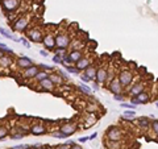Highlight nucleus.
<instances>
[{"label":"nucleus","mask_w":158,"mask_h":149,"mask_svg":"<svg viewBox=\"0 0 158 149\" xmlns=\"http://www.w3.org/2000/svg\"><path fill=\"white\" fill-rule=\"evenodd\" d=\"M117 78L121 85H123L125 89H128V87H131V85H133V82H134V73L128 70V69H124V70H120L117 73Z\"/></svg>","instance_id":"nucleus-1"},{"label":"nucleus","mask_w":158,"mask_h":149,"mask_svg":"<svg viewBox=\"0 0 158 149\" xmlns=\"http://www.w3.org/2000/svg\"><path fill=\"white\" fill-rule=\"evenodd\" d=\"M21 4V0H0V7L5 15L15 13Z\"/></svg>","instance_id":"nucleus-2"},{"label":"nucleus","mask_w":158,"mask_h":149,"mask_svg":"<svg viewBox=\"0 0 158 149\" xmlns=\"http://www.w3.org/2000/svg\"><path fill=\"white\" fill-rule=\"evenodd\" d=\"M124 137V133L116 125H111L106 132V139L109 141H121Z\"/></svg>","instance_id":"nucleus-3"},{"label":"nucleus","mask_w":158,"mask_h":149,"mask_svg":"<svg viewBox=\"0 0 158 149\" xmlns=\"http://www.w3.org/2000/svg\"><path fill=\"white\" fill-rule=\"evenodd\" d=\"M44 32H42V29L41 28H37V27H34V28H30V29H28L27 31V37L32 42H42L44 41Z\"/></svg>","instance_id":"nucleus-4"},{"label":"nucleus","mask_w":158,"mask_h":149,"mask_svg":"<svg viewBox=\"0 0 158 149\" xmlns=\"http://www.w3.org/2000/svg\"><path fill=\"white\" fill-rule=\"evenodd\" d=\"M55 45L59 49H69V46L71 45V37L67 33H57Z\"/></svg>","instance_id":"nucleus-5"},{"label":"nucleus","mask_w":158,"mask_h":149,"mask_svg":"<svg viewBox=\"0 0 158 149\" xmlns=\"http://www.w3.org/2000/svg\"><path fill=\"white\" fill-rule=\"evenodd\" d=\"M107 89H108L109 91L113 94V95H118V94H124V89H125V87L120 83V81H118V78H117V75H116V77H115L112 81L107 85Z\"/></svg>","instance_id":"nucleus-6"},{"label":"nucleus","mask_w":158,"mask_h":149,"mask_svg":"<svg viewBox=\"0 0 158 149\" xmlns=\"http://www.w3.org/2000/svg\"><path fill=\"white\" fill-rule=\"evenodd\" d=\"M79 128H78V124L77 123H74V121H66V123H63L62 125L59 127V131L63 133L65 136H73L75 132H77Z\"/></svg>","instance_id":"nucleus-7"},{"label":"nucleus","mask_w":158,"mask_h":149,"mask_svg":"<svg viewBox=\"0 0 158 149\" xmlns=\"http://www.w3.org/2000/svg\"><path fill=\"white\" fill-rule=\"evenodd\" d=\"M29 27V19L25 16H21L19 19L15 20V23L12 24V29L15 32H25Z\"/></svg>","instance_id":"nucleus-8"},{"label":"nucleus","mask_w":158,"mask_h":149,"mask_svg":"<svg viewBox=\"0 0 158 149\" xmlns=\"http://www.w3.org/2000/svg\"><path fill=\"white\" fill-rule=\"evenodd\" d=\"M42 45H44L45 50H48V52L55 50V49H57V45H55V36H53L52 33H46V34L44 36V41H42Z\"/></svg>","instance_id":"nucleus-9"},{"label":"nucleus","mask_w":158,"mask_h":149,"mask_svg":"<svg viewBox=\"0 0 158 149\" xmlns=\"http://www.w3.org/2000/svg\"><path fill=\"white\" fill-rule=\"evenodd\" d=\"M145 89H146L145 82H137V83H133L131 89L128 90V95H129V98H132V96H137V95H140L141 92L145 91Z\"/></svg>","instance_id":"nucleus-10"},{"label":"nucleus","mask_w":158,"mask_h":149,"mask_svg":"<svg viewBox=\"0 0 158 149\" xmlns=\"http://www.w3.org/2000/svg\"><path fill=\"white\" fill-rule=\"evenodd\" d=\"M46 132H48V128L42 123H36L29 127V133H32L33 136H42Z\"/></svg>","instance_id":"nucleus-11"},{"label":"nucleus","mask_w":158,"mask_h":149,"mask_svg":"<svg viewBox=\"0 0 158 149\" xmlns=\"http://www.w3.org/2000/svg\"><path fill=\"white\" fill-rule=\"evenodd\" d=\"M107 78H108V69L106 66L98 67V73H96L95 81L98 82L99 85H104V83H107Z\"/></svg>","instance_id":"nucleus-12"},{"label":"nucleus","mask_w":158,"mask_h":149,"mask_svg":"<svg viewBox=\"0 0 158 149\" xmlns=\"http://www.w3.org/2000/svg\"><path fill=\"white\" fill-rule=\"evenodd\" d=\"M55 89V85L53 83L50 79H45V81L38 83V91H44V92H53Z\"/></svg>","instance_id":"nucleus-13"},{"label":"nucleus","mask_w":158,"mask_h":149,"mask_svg":"<svg viewBox=\"0 0 158 149\" xmlns=\"http://www.w3.org/2000/svg\"><path fill=\"white\" fill-rule=\"evenodd\" d=\"M91 65H92V61H91V58H90V57H86V56H83V57L81 58V60L78 61L77 63H75V66H77V69H78V70L82 73V71H86V70H87V69H88L90 66H91Z\"/></svg>","instance_id":"nucleus-14"},{"label":"nucleus","mask_w":158,"mask_h":149,"mask_svg":"<svg viewBox=\"0 0 158 149\" xmlns=\"http://www.w3.org/2000/svg\"><path fill=\"white\" fill-rule=\"evenodd\" d=\"M16 65H17V67H20V69H23V70H25V69L33 66L34 63H33V61H32L29 57H27V56H20V57L16 60Z\"/></svg>","instance_id":"nucleus-15"},{"label":"nucleus","mask_w":158,"mask_h":149,"mask_svg":"<svg viewBox=\"0 0 158 149\" xmlns=\"http://www.w3.org/2000/svg\"><path fill=\"white\" fill-rule=\"evenodd\" d=\"M40 70H41V69H40L38 65H33V66L25 69V70L23 71V77H24L25 79H34L36 75L38 74Z\"/></svg>","instance_id":"nucleus-16"},{"label":"nucleus","mask_w":158,"mask_h":149,"mask_svg":"<svg viewBox=\"0 0 158 149\" xmlns=\"http://www.w3.org/2000/svg\"><path fill=\"white\" fill-rule=\"evenodd\" d=\"M98 120H99L98 115H96V114H92V112H90V114L84 118V124H83L84 128H83V129H88L90 127L95 125L96 123H98Z\"/></svg>","instance_id":"nucleus-17"},{"label":"nucleus","mask_w":158,"mask_h":149,"mask_svg":"<svg viewBox=\"0 0 158 149\" xmlns=\"http://www.w3.org/2000/svg\"><path fill=\"white\" fill-rule=\"evenodd\" d=\"M13 62V57L9 56V54H4L2 58H0V70H5L8 69Z\"/></svg>","instance_id":"nucleus-18"},{"label":"nucleus","mask_w":158,"mask_h":149,"mask_svg":"<svg viewBox=\"0 0 158 149\" xmlns=\"http://www.w3.org/2000/svg\"><path fill=\"white\" fill-rule=\"evenodd\" d=\"M150 123H152V119L146 118V116H141V118L137 119V124L141 129H149L150 128Z\"/></svg>","instance_id":"nucleus-19"},{"label":"nucleus","mask_w":158,"mask_h":149,"mask_svg":"<svg viewBox=\"0 0 158 149\" xmlns=\"http://www.w3.org/2000/svg\"><path fill=\"white\" fill-rule=\"evenodd\" d=\"M49 79L54 83L55 86H61V85H63V82H65V79L58 74V71H57V73L55 71L50 73V74H49Z\"/></svg>","instance_id":"nucleus-20"},{"label":"nucleus","mask_w":158,"mask_h":149,"mask_svg":"<svg viewBox=\"0 0 158 149\" xmlns=\"http://www.w3.org/2000/svg\"><path fill=\"white\" fill-rule=\"evenodd\" d=\"M0 33H2V36H3L4 38L12 40V41H15V42H21V38L16 37L15 34H12L9 31H7V29H5V28H3V27H0Z\"/></svg>","instance_id":"nucleus-21"},{"label":"nucleus","mask_w":158,"mask_h":149,"mask_svg":"<svg viewBox=\"0 0 158 149\" xmlns=\"http://www.w3.org/2000/svg\"><path fill=\"white\" fill-rule=\"evenodd\" d=\"M69 56H70L71 63L75 65L82 57H83V52H82V50H70V52H69Z\"/></svg>","instance_id":"nucleus-22"},{"label":"nucleus","mask_w":158,"mask_h":149,"mask_svg":"<svg viewBox=\"0 0 158 149\" xmlns=\"http://www.w3.org/2000/svg\"><path fill=\"white\" fill-rule=\"evenodd\" d=\"M134 98L138 100L140 104H148L149 102H150V94L148 91H144V92H141L140 95L134 96Z\"/></svg>","instance_id":"nucleus-23"},{"label":"nucleus","mask_w":158,"mask_h":149,"mask_svg":"<svg viewBox=\"0 0 158 149\" xmlns=\"http://www.w3.org/2000/svg\"><path fill=\"white\" fill-rule=\"evenodd\" d=\"M62 66H63V69H65V70H66L67 73H69V74H74V75H81V71L78 70V69H77V66H75V65L73 66V65H67V63H63Z\"/></svg>","instance_id":"nucleus-24"},{"label":"nucleus","mask_w":158,"mask_h":149,"mask_svg":"<svg viewBox=\"0 0 158 149\" xmlns=\"http://www.w3.org/2000/svg\"><path fill=\"white\" fill-rule=\"evenodd\" d=\"M78 90H79V91H82L83 94H86V95H91L92 91H94V90L91 89V86H88L87 83H83V82L78 86Z\"/></svg>","instance_id":"nucleus-25"},{"label":"nucleus","mask_w":158,"mask_h":149,"mask_svg":"<svg viewBox=\"0 0 158 149\" xmlns=\"http://www.w3.org/2000/svg\"><path fill=\"white\" fill-rule=\"evenodd\" d=\"M83 73H86V74H87L88 77L92 79V81H95V78H96V73H98V67H96L95 65L92 63L91 66H90V67L87 69V70H86V71H83Z\"/></svg>","instance_id":"nucleus-26"},{"label":"nucleus","mask_w":158,"mask_h":149,"mask_svg":"<svg viewBox=\"0 0 158 149\" xmlns=\"http://www.w3.org/2000/svg\"><path fill=\"white\" fill-rule=\"evenodd\" d=\"M49 74H50V73H48L46 70H40V71H38V74L36 75L34 81L37 82V83L42 82V81H45V79H48V78H49Z\"/></svg>","instance_id":"nucleus-27"},{"label":"nucleus","mask_w":158,"mask_h":149,"mask_svg":"<svg viewBox=\"0 0 158 149\" xmlns=\"http://www.w3.org/2000/svg\"><path fill=\"white\" fill-rule=\"evenodd\" d=\"M124 119H127V120H134V116H136V110H127V111H124Z\"/></svg>","instance_id":"nucleus-28"},{"label":"nucleus","mask_w":158,"mask_h":149,"mask_svg":"<svg viewBox=\"0 0 158 149\" xmlns=\"http://www.w3.org/2000/svg\"><path fill=\"white\" fill-rule=\"evenodd\" d=\"M150 129H152L154 135L158 137V119H152V123H150Z\"/></svg>","instance_id":"nucleus-29"},{"label":"nucleus","mask_w":158,"mask_h":149,"mask_svg":"<svg viewBox=\"0 0 158 149\" xmlns=\"http://www.w3.org/2000/svg\"><path fill=\"white\" fill-rule=\"evenodd\" d=\"M8 133H9L8 128H7L5 125H2V124H0V141L4 140V137L8 136Z\"/></svg>","instance_id":"nucleus-30"},{"label":"nucleus","mask_w":158,"mask_h":149,"mask_svg":"<svg viewBox=\"0 0 158 149\" xmlns=\"http://www.w3.org/2000/svg\"><path fill=\"white\" fill-rule=\"evenodd\" d=\"M79 78H81V81H82V82H83V83H87V85H90V83H91V82H94L91 78L88 77L87 74H86V73H81V75H79Z\"/></svg>","instance_id":"nucleus-31"},{"label":"nucleus","mask_w":158,"mask_h":149,"mask_svg":"<svg viewBox=\"0 0 158 149\" xmlns=\"http://www.w3.org/2000/svg\"><path fill=\"white\" fill-rule=\"evenodd\" d=\"M58 74L65 79V81H70V74L66 70H63V69H58Z\"/></svg>","instance_id":"nucleus-32"},{"label":"nucleus","mask_w":158,"mask_h":149,"mask_svg":"<svg viewBox=\"0 0 158 149\" xmlns=\"http://www.w3.org/2000/svg\"><path fill=\"white\" fill-rule=\"evenodd\" d=\"M52 60H53V62H54L55 65H63L65 63L63 61H62V56H59V54H55Z\"/></svg>","instance_id":"nucleus-33"},{"label":"nucleus","mask_w":158,"mask_h":149,"mask_svg":"<svg viewBox=\"0 0 158 149\" xmlns=\"http://www.w3.org/2000/svg\"><path fill=\"white\" fill-rule=\"evenodd\" d=\"M25 135L23 132H17V133H13V135H11V140H20V139H23Z\"/></svg>","instance_id":"nucleus-34"},{"label":"nucleus","mask_w":158,"mask_h":149,"mask_svg":"<svg viewBox=\"0 0 158 149\" xmlns=\"http://www.w3.org/2000/svg\"><path fill=\"white\" fill-rule=\"evenodd\" d=\"M52 137H54V139H66L67 136H65L61 131H58V132H53L52 133Z\"/></svg>","instance_id":"nucleus-35"},{"label":"nucleus","mask_w":158,"mask_h":149,"mask_svg":"<svg viewBox=\"0 0 158 149\" xmlns=\"http://www.w3.org/2000/svg\"><path fill=\"white\" fill-rule=\"evenodd\" d=\"M120 107H124V108H127V110H136V106H133L132 103H125V102L120 103Z\"/></svg>","instance_id":"nucleus-36"},{"label":"nucleus","mask_w":158,"mask_h":149,"mask_svg":"<svg viewBox=\"0 0 158 149\" xmlns=\"http://www.w3.org/2000/svg\"><path fill=\"white\" fill-rule=\"evenodd\" d=\"M38 66H40V69H41V70H46V71H54V67H53V66H48V65H45V63H40Z\"/></svg>","instance_id":"nucleus-37"},{"label":"nucleus","mask_w":158,"mask_h":149,"mask_svg":"<svg viewBox=\"0 0 158 149\" xmlns=\"http://www.w3.org/2000/svg\"><path fill=\"white\" fill-rule=\"evenodd\" d=\"M113 100L118 102V103H123V102H124V94H118V95H113Z\"/></svg>","instance_id":"nucleus-38"},{"label":"nucleus","mask_w":158,"mask_h":149,"mask_svg":"<svg viewBox=\"0 0 158 149\" xmlns=\"http://www.w3.org/2000/svg\"><path fill=\"white\" fill-rule=\"evenodd\" d=\"M55 149H71V147L67 143H62V144H58L55 147Z\"/></svg>","instance_id":"nucleus-39"},{"label":"nucleus","mask_w":158,"mask_h":149,"mask_svg":"<svg viewBox=\"0 0 158 149\" xmlns=\"http://www.w3.org/2000/svg\"><path fill=\"white\" fill-rule=\"evenodd\" d=\"M28 148H29L28 144H19V145H16V147H12L9 149H28Z\"/></svg>","instance_id":"nucleus-40"},{"label":"nucleus","mask_w":158,"mask_h":149,"mask_svg":"<svg viewBox=\"0 0 158 149\" xmlns=\"http://www.w3.org/2000/svg\"><path fill=\"white\" fill-rule=\"evenodd\" d=\"M20 38H21V42H23V45H24V46H25V48H27V49H29L30 46H32L30 44H29V41H28V40L25 38V37H20Z\"/></svg>","instance_id":"nucleus-41"},{"label":"nucleus","mask_w":158,"mask_h":149,"mask_svg":"<svg viewBox=\"0 0 158 149\" xmlns=\"http://www.w3.org/2000/svg\"><path fill=\"white\" fill-rule=\"evenodd\" d=\"M91 89L94 90V91H99V90H100V86H99V83L96 82V81H94V82H92V85H91Z\"/></svg>","instance_id":"nucleus-42"},{"label":"nucleus","mask_w":158,"mask_h":149,"mask_svg":"<svg viewBox=\"0 0 158 149\" xmlns=\"http://www.w3.org/2000/svg\"><path fill=\"white\" fill-rule=\"evenodd\" d=\"M67 49H59V48H57L54 52H55V54H59V56H63V54H66L67 52H66Z\"/></svg>","instance_id":"nucleus-43"},{"label":"nucleus","mask_w":158,"mask_h":149,"mask_svg":"<svg viewBox=\"0 0 158 149\" xmlns=\"http://www.w3.org/2000/svg\"><path fill=\"white\" fill-rule=\"evenodd\" d=\"M87 141H90V136H84V137H81V139H79V143L81 144H84V143H87Z\"/></svg>","instance_id":"nucleus-44"},{"label":"nucleus","mask_w":158,"mask_h":149,"mask_svg":"<svg viewBox=\"0 0 158 149\" xmlns=\"http://www.w3.org/2000/svg\"><path fill=\"white\" fill-rule=\"evenodd\" d=\"M40 54H41L42 57H48L49 56V53H48V50H45V49H42V50H40Z\"/></svg>","instance_id":"nucleus-45"},{"label":"nucleus","mask_w":158,"mask_h":149,"mask_svg":"<svg viewBox=\"0 0 158 149\" xmlns=\"http://www.w3.org/2000/svg\"><path fill=\"white\" fill-rule=\"evenodd\" d=\"M96 137H98V132H94V133H91V135H90V141H91V140H95Z\"/></svg>","instance_id":"nucleus-46"},{"label":"nucleus","mask_w":158,"mask_h":149,"mask_svg":"<svg viewBox=\"0 0 158 149\" xmlns=\"http://www.w3.org/2000/svg\"><path fill=\"white\" fill-rule=\"evenodd\" d=\"M70 147H71V149H83V148L81 147V145H79V144H77V143H75V144H73V145H70Z\"/></svg>","instance_id":"nucleus-47"},{"label":"nucleus","mask_w":158,"mask_h":149,"mask_svg":"<svg viewBox=\"0 0 158 149\" xmlns=\"http://www.w3.org/2000/svg\"><path fill=\"white\" fill-rule=\"evenodd\" d=\"M40 147H42V145H40V144H37V145H29V148H28V149H37Z\"/></svg>","instance_id":"nucleus-48"},{"label":"nucleus","mask_w":158,"mask_h":149,"mask_svg":"<svg viewBox=\"0 0 158 149\" xmlns=\"http://www.w3.org/2000/svg\"><path fill=\"white\" fill-rule=\"evenodd\" d=\"M4 53H5V52H4V49H3V48H0V58H2L3 56H4Z\"/></svg>","instance_id":"nucleus-49"},{"label":"nucleus","mask_w":158,"mask_h":149,"mask_svg":"<svg viewBox=\"0 0 158 149\" xmlns=\"http://www.w3.org/2000/svg\"><path fill=\"white\" fill-rule=\"evenodd\" d=\"M38 149H50L49 145H42V147H40Z\"/></svg>","instance_id":"nucleus-50"},{"label":"nucleus","mask_w":158,"mask_h":149,"mask_svg":"<svg viewBox=\"0 0 158 149\" xmlns=\"http://www.w3.org/2000/svg\"><path fill=\"white\" fill-rule=\"evenodd\" d=\"M154 106H156V107H157V108H158V100H157V102H156V103H154Z\"/></svg>","instance_id":"nucleus-51"}]
</instances>
